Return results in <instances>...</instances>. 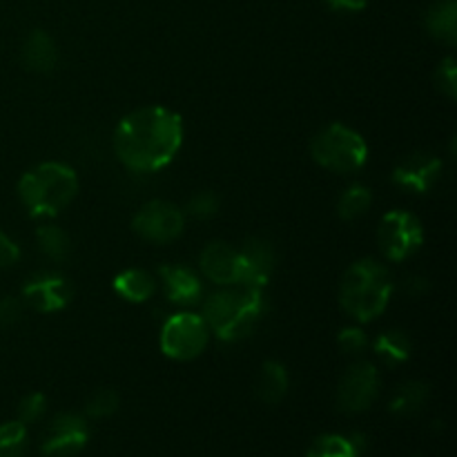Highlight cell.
Wrapping results in <instances>:
<instances>
[{"label":"cell","instance_id":"f546056e","mask_svg":"<svg viewBox=\"0 0 457 457\" xmlns=\"http://www.w3.org/2000/svg\"><path fill=\"white\" fill-rule=\"evenodd\" d=\"M339 351L346 353V355H360L366 346H369V339H366V333L357 326H348L339 333L337 337Z\"/></svg>","mask_w":457,"mask_h":457},{"label":"cell","instance_id":"d6a6232c","mask_svg":"<svg viewBox=\"0 0 457 457\" xmlns=\"http://www.w3.org/2000/svg\"><path fill=\"white\" fill-rule=\"evenodd\" d=\"M324 3L335 12H361L366 9L369 0H324Z\"/></svg>","mask_w":457,"mask_h":457},{"label":"cell","instance_id":"83f0119b","mask_svg":"<svg viewBox=\"0 0 457 457\" xmlns=\"http://www.w3.org/2000/svg\"><path fill=\"white\" fill-rule=\"evenodd\" d=\"M47 411V400H45L43 393H29L21 400L18 404V420L22 424H31V422H38L40 418L45 415Z\"/></svg>","mask_w":457,"mask_h":457},{"label":"cell","instance_id":"ffe728a7","mask_svg":"<svg viewBox=\"0 0 457 457\" xmlns=\"http://www.w3.org/2000/svg\"><path fill=\"white\" fill-rule=\"evenodd\" d=\"M428 395H431V391H428L427 384L406 382L402 384L395 391V395L391 397V406H388V409H391V413L397 415V418H411V415L420 413V411L427 406Z\"/></svg>","mask_w":457,"mask_h":457},{"label":"cell","instance_id":"8992f818","mask_svg":"<svg viewBox=\"0 0 457 457\" xmlns=\"http://www.w3.org/2000/svg\"><path fill=\"white\" fill-rule=\"evenodd\" d=\"M208 346V326L195 312L172 315L161 328V351L177 361H190Z\"/></svg>","mask_w":457,"mask_h":457},{"label":"cell","instance_id":"cb8c5ba5","mask_svg":"<svg viewBox=\"0 0 457 457\" xmlns=\"http://www.w3.org/2000/svg\"><path fill=\"white\" fill-rule=\"evenodd\" d=\"M370 204H373L370 190L366 186H360V183H357V186H351L344 190L342 199H339L337 204V214L344 221H355V219H360L361 214L370 208Z\"/></svg>","mask_w":457,"mask_h":457},{"label":"cell","instance_id":"836d02e7","mask_svg":"<svg viewBox=\"0 0 457 457\" xmlns=\"http://www.w3.org/2000/svg\"><path fill=\"white\" fill-rule=\"evenodd\" d=\"M427 288L428 281L424 279V277H411V279L406 281V293L409 295H422Z\"/></svg>","mask_w":457,"mask_h":457},{"label":"cell","instance_id":"9c48e42d","mask_svg":"<svg viewBox=\"0 0 457 457\" xmlns=\"http://www.w3.org/2000/svg\"><path fill=\"white\" fill-rule=\"evenodd\" d=\"M134 232L154 244H168L183 232L186 214L170 201H150L138 210L132 221Z\"/></svg>","mask_w":457,"mask_h":457},{"label":"cell","instance_id":"ba28073f","mask_svg":"<svg viewBox=\"0 0 457 457\" xmlns=\"http://www.w3.org/2000/svg\"><path fill=\"white\" fill-rule=\"evenodd\" d=\"M379 395V373L370 361H357L344 373L337 386V406L344 413L370 409Z\"/></svg>","mask_w":457,"mask_h":457},{"label":"cell","instance_id":"6da1fadb","mask_svg":"<svg viewBox=\"0 0 457 457\" xmlns=\"http://www.w3.org/2000/svg\"><path fill=\"white\" fill-rule=\"evenodd\" d=\"M183 143V120L168 107L129 112L114 132V152L132 172H159L174 161Z\"/></svg>","mask_w":457,"mask_h":457},{"label":"cell","instance_id":"3957f363","mask_svg":"<svg viewBox=\"0 0 457 457\" xmlns=\"http://www.w3.org/2000/svg\"><path fill=\"white\" fill-rule=\"evenodd\" d=\"M393 295L391 272L375 259L353 263L342 277L339 303L357 321H373L386 311Z\"/></svg>","mask_w":457,"mask_h":457},{"label":"cell","instance_id":"1f68e13d","mask_svg":"<svg viewBox=\"0 0 457 457\" xmlns=\"http://www.w3.org/2000/svg\"><path fill=\"white\" fill-rule=\"evenodd\" d=\"M21 262V248L12 237L0 232V268H12Z\"/></svg>","mask_w":457,"mask_h":457},{"label":"cell","instance_id":"2e32d148","mask_svg":"<svg viewBox=\"0 0 457 457\" xmlns=\"http://www.w3.org/2000/svg\"><path fill=\"white\" fill-rule=\"evenodd\" d=\"M21 56H22V62H25V67L29 71L47 74V71H52L54 67H56L58 49H56V43H54L52 36L45 34V31H40V29H36V31H31V34L25 38V43H22Z\"/></svg>","mask_w":457,"mask_h":457},{"label":"cell","instance_id":"d4e9b609","mask_svg":"<svg viewBox=\"0 0 457 457\" xmlns=\"http://www.w3.org/2000/svg\"><path fill=\"white\" fill-rule=\"evenodd\" d=\"M27 449V424L21 420L0 424V457H22Z\"/></svg>","mask_w":457,"mask_h":457},{"label":"cell","instance_id":"4fadbf2b","mask_svg":"<svg viewBox=\"0 0 457 457\" xmlns=\"http://www.w3.org/2000/svg\"><path fill=\"white\" fill-rule=\"evenodd\" d=\"M440 174L442 161L437 156L428 154V152H415L393 170V181H395V186L422 195L436 186Z\"/></svg>","mask_w":457,"mask_h":457},{"label":"cell","instance_id":"ac0fdd59","mask_svg":"<svg viewBox=\"0 0 457 457\" xmlns=\"http://www.w3.org/2000/svg\"><path fill=\"white\" fill-rule=\"evenodd\" d=\"M290 386L288 379V370L281 361L277 360H268L266 364L262 366V375H259V384H257V395L263 404L275 406L279 404L281 400L286 397Z\"/></svg>","mask_w":457,"mask_h":457},{"label":"cell","instance_id":"8fae6325","mask_svg":"<svg viewBox=\"0 0 457 457\" xmlns=\"http://www.w3.org/2000/svg\"><path fill=\"white\" fill-rule=\"evenodd\" d=\"M71 295L74 288L70 281L56 272H36L22 286V299L38 312L62 311L71 302Z\"/></svg>","mask_w":457,"mask_h":457},{"label":"cell","instance_id":"277c9868","mask_svg":"<svg viewBox=\"0 0 457 457\" xmlns=\"http://www.w3.org/2000/svg\"><path fill=\"white\" fill-rule=\"evenodd\" d=\"M76 192H79L76 172L70 165L56 163V161L36 165L34 170L22 174L18 183L22 205L36 219L56 217L74 201Z\"/></svg>","mask_w":457,"mask_h":457},{"label":"cell","instance_id":"30bf717a","mask_svg":"<svg viewBox=\"0 0 457 457\" xmlns=\"http://www.w3.org/2000/svg\"><path fill=\"white\" fill-rule=\"evenodd\" d=\"M89 427L85 418L76 413H61L52 420L49 431L45 436L43 451L45 457H71L87 446Z\"/></svg>","mask_w":457,"mask_h":457},{"label":"cell","instance_id":"603a6c76","mask_svg":"<svg viewBox=\"0 0 457 457\" xmlns=\"http://www.w3.org/2000/svg\"><path fill=\"white\" fill-rule=\"evenodd\" d=\"M360 453L361 451L357 449L353 437L326 433V436H320L312 442L306 457H360Z\"/></svg>","mask_w":457,"mask_h":457},{"label":"cell","instance_id":"5bb4252c","mask_svg":"<svg viewBox=\"0 0 457 457\" xmlns=\"http://www.w3.org/2000/svg\"><path fill=\"white\" fill-rule=\"evenodd\" d=\"M241 281L239 286L266 288L275 270V248L266 239H245L241 245Z\"/></svg>","mask_w":457,"mask_h":457},{"label":"cell","instance_id":"7402d4cb","mask_svg":"<svg viewBox=\"0 0 457 457\" xmlns=\"http://www.w3.org/2000/svg\"><path fill=\"white\" fill-rule=\"evenodd\" d=\"M36 241H38V248L45 257H49L52 262H65L71 253V241L70 235L65 230H61L58 226H43L36 232Z\"/></svg>","mask_w":457,"mask_h":457},{"label":"cell","instance_id":"9a60e30c","mask_svg":"<svg viewBox=\"0 0 457 457\" xmlns=\"http://www.w3.org/2000/svg\"><path fill=\"white\" fill-rule=\"evenodd\" d=\"M159 277L161 284H163L165 297L177 303V306H195L204 297V284L190 268L161 266Z\"/></svg>","mask_w":457,"mask_h":457},{"label":"cell","instance_id":"4316f807","mask_svg":"<svg viewBox=\"0 0 457 457\" xmlns=\"http://www.w3.org/2000/svg\"><path fill=\"white\" fill-rule=\"evenodd\" d=\"M186 212L190 214L192 219H199V221H205V219H212L214 214L219 212V196L214 192H196L186 205Z\"/></svg>","mask_w":457,"mask_h":457},{"label":"cell","instance_id":"7a4b0ae2","mask_svg":"<svg viewBox=\"0 0 457 457\" xmlns=\"http://www.w3.org/2000/svg\"><path fill=\"white\" fill-rule=\"evenodd\" d=\"M266 297L263 288H226L212 293L204 303V321L221 342H239L253 333L262 317Z\"/></svg>","mask_w":457,"mask_h":457},{"label":"cell","instance_id":"4dcf8cb0","mask_svg":"<svg viewBox=\"0 0 457 457\" xmlns=\"http://www.w3.org/2000/svg\"><path fill=\"white\" fill-rule=\"evenodd\" d=\"M22 317V303L16 297H3L0 299V326L7 328L13 326Z\"/></svg>","mask_w":457,"mask_h":457},{"label":"cell","instance_id":"f1b7e54d","mask_svg":"<svg viewBox=\"0 0 457 457\" xmlns=\"http://www.w3.org/2000/svg\"><path fill=\"white\" fill-rule=\"evenodd\" d=\"M436 85L445 96H457V62L455 58H445L436 71Z\"/></svg>","mask_w":457,"mask_h":457},{"label":"cell","instance_id":"7c38bea8","mask_svg":"<svg viewBox=\"0 0 457 457\" xmlns=\"http://www.w3.org/2000/svg\"><path fill=\"white\" fill-rule=\"evenodd\" d=\"M201 272L219 286H239L241 281V254L223 241H212L201 250Z\"/></svg>","mask_w":457,"mask_h":457},{"label":"cell","instance_id":"52a82bcc","mask_svg":"<svg viewBox=\"0 0 457 457\" xmlns=\"http://www.w3.org/2000/svg\"><path fill=\"white\" fill-rule=\"evenodd\" d=\"M378 244L386 259L404 262L418 253L424 244V228L418 217L404 210H393L378 228Z\"/></svg>","mask_w":457,"mask_h":457},{"label":"cell","instance_id":"5b68a950","mask_svg":"<svg viewBox=\"0 0 457 457\" xmlns=\"http://www.w3.org/2000/svg\"><path fill=\"white\" fill-rule=\"evenodd\" d=\"M311 154L330 172L351 174L364 168L369 161V147L360 132L342 123H333L312 138Z\"/></svg>","mask_w":457,"mask_h":457},{"label":"cell","instance_id":"484cf974","mask_svg":"<svg viewBox=\"0 0 457 457\" xmlns=\"http://www.w3.org/2000/svg\"><path fill=\"white\" fill-rule=\"evenodd\" d=\"M120 404V397L119 393L112 391V388H101V391L94 393L92 397L87 400V406H85V413L94 420H101V418H110L119 411Z\"/></svg>","mask_w":457,"mask_h":457},{"label":"cell","instance_id":"44dd1931","mask_svg":"<svg viewBox=\"0 0 457 457\" xmlns=\"http://www.w3.org/2000/svg\"><path fill=\"white\" fill-rule=\"evenodd\" d=\"M373 351L386 366H400L411 357V339L402 330H386L373 342Z\"/></svg>","mask_w":457,"mask_h":457},{"label":"cell","instance_id":"d6986e66","mask_svg":"<svg viewBox=\"0 0 457 457\" xmlns=\"http://www.w3.org/2000/svg\"><path fill=\"white\" fill-rule=\"evenodd\" d=\"M114 290L120 295V297L128 299V302L143 303L156 293V281L150 272L132 268V270H125L116 277Z\"/></svg>","mask_w":457,"mask_h":457},{"label":"cell","instance_id":"e0dca14e","mask_svg":"<svg viewBox=\"0 0 457 457\" xmlns=\"http://www.w3.org/2000/svg\"><path fill=\"white\" fill-rule=\"evenodd\" d=\"M428 34L442 43L453 45L457 40V3L455 0H437L428 7L424 18Z\"/></svg>","mask_w":457,"mask_h":457}]
</instances>
